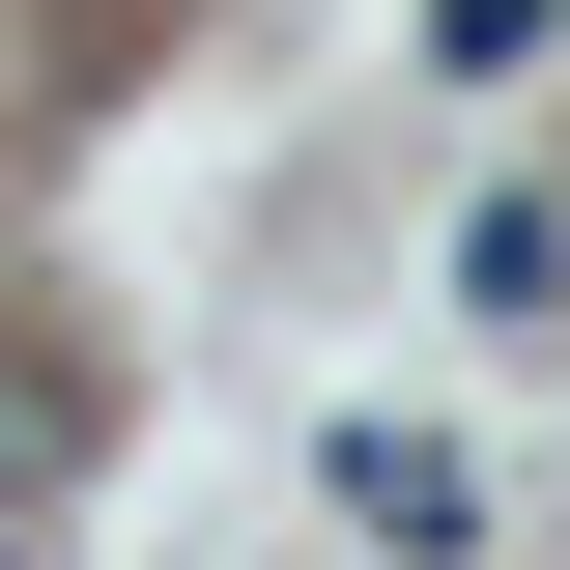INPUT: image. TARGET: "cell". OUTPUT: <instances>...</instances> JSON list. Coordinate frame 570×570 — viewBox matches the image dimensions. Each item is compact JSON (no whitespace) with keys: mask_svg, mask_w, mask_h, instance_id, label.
<instances>
[{"mask_svg":"<svg viewBox=\"0 0 570 570\" xmlns=\"http://www.w3.org/2000/svg\"><path fill=\"white\" fill-rule=\"evenodd\" d=\"M86 428H115V400H86L58 343H0V513H29V485H86Z\"/></svg>","mask_w":570,"mask_h":570,"instance_id":"obj_1","label":"cell"},{"mask_svg":"<svg viewBox=\"0 0 570 570\" xmlns=\"http://www.w3.org/2000/svg\"><path fill=\"white\" fill-rule=\"evenodd\" d=\"M343 513H371V542H485V485H456L428 428H343Z\"/></svg>","mask_w":570,"mask_h":570,"instance_id":"obj_2","label":"cell"},{"mask_svg":"<svg viewBox=\"0 0 570 570\" xmlns=\"http://www.w3.org/2000/svg\"><path fill=\"white\" fill-rule=\"evenodd\" d=\"M542 29H570V0H428V58H542Z\"/></svg>","mask_w":570,"mask_h":570,"instance_id":"obj_3","label":"cell"}]
</instances>
